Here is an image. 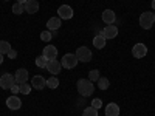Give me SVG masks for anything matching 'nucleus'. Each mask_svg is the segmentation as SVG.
<instances>
[{"label":"nucleus","instance_id":"f257e3e1","mask_svg":"<svg viewBox=\"0 0 155 116\" xmlns=\"http://www.w3.org/2000/svg\"><path fill=\"white\" fill-rule=\"evenodd\" d=\"M76 87H78V93H79L81 96H84V98L92 96L93 92H95V85L90 79H79L78 84H76Z\"/></svg>","mask_w":155,"mask_h":116},{"label":"nucleus","instance_id":"f03ea898","mask_svg":"<svg viewBox=\"0 0 155 116\" xmlns=\"http://www.w3.org/2000/svg\"><path fill=\"white\" fill-rule=\"evenodd\" d=\"M153 22H155V16L152 11H146L140 16V27L143 30H150L153 27Z\"/></svg>","mask_w":155,"mask_h":116},{"label":"nucleus","instance_id":"7ed1b4c3","mask_svg":"<svg viewBox=\"0 0 155 116\" xmlns=\"http://www.w3.org/2000/svg\"><path fill=\"white\" fill-rule=\"evenodd\" d=\"M78 57H76V54H73V53H67V54H64V57H62V60H61V65L65 68V70H71V68H74L76 65H78Z\"/></svg>","mask_w":155,"mask_h":116},{"label":"nucleus","instance_id":"20e7f679","mask_svg":"<svg viewBox=\"0 0 155 116\" xmlns=\"http://www.w3.org/2000/svg\"><path fill=\"white\" fill-rule=\"evenodd\" d=\"M74 54H76V57H78L79 62H88V60H92V56H93L88 47H79L76 50Z\"/></svg>","mask_w":155,"mask_h":116},{"label":"nucleus","instance_id":"39448f33","mask_svg":"<svg viewBox=\"0 0 155 116\" xmlns=\"http://www.w3.org/2000/svg\"><path fill=\"white\" fill-rule=\"evenodd\" d=\"M16 84V77L9 74V73H5L2 74V77H0V87H2L3 90H11V87Z\"/></svg>","mask_w":155,"mask_h":116},{"label":"nucleus","instance_id":"423d86ee","mask_svg":"<svg viewBox=\"0 0 155 116\" xmlns=\"http://www.w3.org/2000/svg\"><path fill=\"white\" fill-rule=\"evenodd\" d=\"M58 14L62 20H68L73 17V8L70 5H61L58 8Z\"/></svg>","mask_w":155,"mask_h":116},{"label":"nucleus","instance_id":"0eeeda50","mask_svg":"<svg viewBox=\"0 0 155 116\" xmlns=\"http://www.w3.org/2000/svg\"><path fill=\"white\" fill-rule=\"evenodd\" d=\"M45 68L51 73V76H56V74L61 73L62 65H61V62H59L58 59H51V60H48V63H47V67H45Z\"/></svg>","mask_w":155,"mask_h":116},{"label":"nucleus","instance_id":"6e6552de","mask_svg":"<svg viewBox=\"0 0 155 116\" xmlns=\"http://www.w3.org/2000/svg\"><path fill=\"white\" fill-rule=\"evenodd\" d=\"M132 54H134V57H137V59L144 57V56L147 54V47H146L144 44H137V45H134Z\"/></svg>","mask_w":155,"mask_h":116},{"label":"nucleus","instance_id":"1a4fd4ad","mask_svg":"<svg viewBox=\"0 0 155 116\" xmlns=\"http://www.w3.org/2000/svg\"><path fill=\"white\" fill-rule=\"evenodd\" d=\"M6 107H8L9 110H19V108L22 107V101H20L16 95H12V96H9V98L6 99Z\"/></svg>","mask_w":155,"mask_h":116},{"label":"nucleus","instance_id":"9d476101","mask_svg":"<svg viewBox=\"0 0 155 116\" xmlns=\"http://www.w3.org/2000/svg\"><path fill=\"white\" fill-rule=\"evenodd\" d=\"M101 17H102V22H104L106 25H113V22L116 19V14H115L113 9H104Z\"/></svg>","mask_w":155,"mask_h":116},{"label":"nucleus","instance_id":"9b49d317","mask_svg":"<svg viewBox=\"0 0 155 116\" xmlns=\"http://www.w3.org/2000/svg\"><path fill=\"white\" fill-rule=\"evenodd\" d=\"M42 56H44L45 59H48V60L56 59V57H58V48H56V47H53V45H47V47L44 48Z\"/></svg>","mask_w":155,"mask_h":116},{"label":"nucleus","instance_id":"f8f14e48","mask_svg":"<svg viewBox=\"0 0 155 116\" xmlns=\"http://www.w3.org/2000/svg\"><path fill=\"white\" fill-rule=\"evenodd\" d=\"M31 87L34 90H42L47 87V79L42 76H34L33 79H31Z\"/></svg>","mask_w":155,"mask_h":116},{"label":"nucleus","instance_id":"ddd939ff","mask_svg":"<svg viewBox=\"0 0 155 116\" xmlns=\"http://www.w3.org/2000/svg\"><path fill=\"white\" fill-rule=\"evenodd\" d=\"M61 25H62V19L61 17H51L47 22V28H48V31L53 33V31H56V30L61 28Z\"/></svg>","mask_w":155,"mask_h":116},{"label":"nucleus","instance_id":"4468645a","mask_svg":"<svg viewBox=\"0 0 155 116\" xmlns=\"http://www.w3.org/2000/svg\"><path fill=\"white\" fill-rule=\"evenodd\" d=\"M101 34L104 36L106 39H115L116 36H118V28H116L115 25H107V27L102 30Z\"/></svg>","mask_w":155,"mask_h":116},{"label":"nucleus","instance_id":"2eb2a0df","mask_svg":"<svg viewBox=\"0 0 155 116\" xmlns=\"http://www.w3.org/2000/svg\"><path fill=\"white\" fill-rule=\"evenodd\" d=\"M16 82L20 85V84H25V82H28V70H25V68H19L16 71Z\"/></svg>","mask_w":155,"mask_h":116},{"label":"nucleus","instance_id":"dca6fc26","mask_svg":"<svg viewBox=\"0 0 155 116\" xmlns=\"http://www.w3.org/2000/svg\"><path fill=\"white\" fill-rule=\"evenodd\" d=\"M23 8H25V12H28V14H34V12L39 11V2H37V0H28L27 3H23Z\"/></svg>","mask_w":155,"mask_h":116},{"label":"nucleus","instance_id":"f3484780","mask_svg":"<svg viewBox=\"0 0 155 116\" xmlns=\"http://www.w3.org/2000/svg\"><path fill=\"white\" fill-rule=\"evenodd\" d=\"M106 116H120V107L115 102H110V104L106 105Z\"/></svg>","mask_w":155,"mask_h":116},{"label":"nucleus","instance_id":"a211bd4d","mask_svg":"<svg viewBox=\"0 0 155 116\" xmlns=\"http://www.w3.org/2000/svg\"><path fill=\"white\" fill-rule=\"evenodd\" d=\"M106 40H107V39L102 36V34H96L93 37V47H96L98 50H102V48L106 47Z\"/></svg>","mask_w":155,"mask_h":116},{"label":"nucleus","instance_id":"6ab92c4d","mask_svg":"<svg viewBox=\"0 0 155 116\" xmlns=\"http://www.w3.org/2000/svg\"><path fill=\"white\" fill-rule=\"evenodd\" d=\"M12 50V47H11V44L9 42H6V40H0V54H8L9 51Z\"/></svg>","mask_w":155,"mask_h":116},{"label":"nucleus","instance_id":"aec40b11","mask_svg":"<svg viewBox=\"0 0 155 116\" xmlns=\"http://www.w3.org/2000/svg\"><path fill=\"white\" fill-rule=\"evenodd\" d=\"M47 87H48V88H51V90L58 88V87H59V79H58L56 76H51L50 79H47Z\"/></svg>","mask_w":155,"mask_h":116},{"label":"nucleus","instance_id":"412c9836","mask_svg":"<svg viewBox=\"0 0 155 116\" xmlns=\"http://www.w3.org/2000/svg\"><path fill=\"white\" fill-rule=\"evenodd\" d=\"M96 82H98V88L99 90H107L109 85H110V81L107 79V77H99Z\"/></svg>","mask_w":155,"mask_h":116},{"label":"nucleus","instance_id":"4be33fe9","mask_svg":"<svg viewBox=\"0 0 155 116\" xmlns=\"http://www.w3.org/2000/svg\"><path fill=\"white\" fill-rule=\"evenodd\" d=\"M82 116H98V110L95 108V107H87V108H84V111H82Z\"/></svg>","mask_w":155,"mask_h":116},{"label":"nucleus","instance_id":"5701e85b","mask_svg":"<svg viewBox=\"0 0 155 116\" xmlns=\"http://www.w3.org/2000/svg\"><path fill=\"white\" fill-rule=\"evenodd\" d=\"M47 63H48V59H45L44 56H37V57H36V65H37L39 68H45Z\"/></svg>","mask_w":155,"mask_h":116},{"label":"nucleus","instance_id":"b1692460","mask_svg":"<svg viewBox=\"0 0 155 116\" xmlns=\"http://www.w3.org/2000/svg\"><path fill=\"white\" fill-rule=\"evenodd\" d=\"M31 88H33V87H31V85H28L27 82H25V84H20V85H19V90H20V93H22V95H27V96L30 95Z\"/></svg>","mask_w":155,"mask_h":116},{"label":"nucleus","instance_id":"393cba45","mask_svg":"<svg viewBox=\"0 0 155 116\" xmlns=\"http://www.w3.org/2000/svg\"><path fill=\"white\" fill-rule=\"evenodd\" d=\"M12 12H14L16 16H19V14H22V12H25V8H23V5L22 3H14L12 5Z\"/></svg>","mask_w":155,"mask_h":116},{"label":"nucleus","instance_id":"a878e982","mask_svg":"<svg viewBox=\"0 0 155 116\" xmlns=\"http://www.w3.org/2000/svg\"><path fill=\"white\" fill-rule=\"evenodd\" d=\"M51 39H53V33H51V31H42L41 33V40H44V42H50L51 40Z\"/></svg>","mask_w":155,"mask_h":116},{"label":"nucleus","instance_id":"bb28decb","mask_svg":"<svg viewBox=\"0 0 155 116\" xmlns=\"http://www.w3.org/2000/svg\"><path fill=\"white\" fill-rule=\"evenodd\" d=\"M99 71L98 70H92V71H88V79L92 81V82H96L98 79H99Z\"/></svg>","mask_w":155,"mask_h":116},{"label":"nucleus","instance_id":"cd10ccee","mask_svg":"<svg viewBox=\"0 0 155 116\" xmlns=\"http://www.w3.org/2000/svg\"><path fill=\"white\" fill-rule=\"evenodd\" d=\"M92 107H95L96 110L102 108V101H101V99H98V98H96V99H93V101H92Z\"/></svg>","mask_w":155,"mask_h":116},{"label":"nucleus","instance_id":"c85d7f7f","mask_svg":"<svg viewBox=\"0 0 155 116\" xmlns=\"http://www.w3.org/2000/svg\"><path fill=\"white\" fill-rule=\"evenodd\" d=\"M11 92H12V95H17V93H20V90H19V85H12L11 87Z\"/></svg>","mask_w":155,"mask_h":116},{"label":"nucleus","instance_id":"c756f323","mask_svg":"<svg viewBox=\"0 0 155 116\" xmlns=\"http://www.w3.org/2000/svg\"><path fill=\"white\" fill-rule=\"evenodd\" d=\"M8 56H9L11 59H16V56H17V51H16V50H11L9 53H8Z\"/></svg>","mask_w":155,"mask_h":116},{"label":"nucleus","instance_id":"7c9ffc66","mask_svg":"<svg viewBox=\"0 0 155 116\" xmlns=\"http://www.w3.org/2000/svg\"><path fill=\"white\" fill-rule=\"evenodd\" d=\"M16 2H17V3H22V5H23V3H27L28 0H16Z\"/></svg>","mask_w":155,"mask_h":116},{"label":"nucleus","instance_id":"2f4dec72","mask_svg":"<svg viewBox=\"0 0 155 116\" xmlns=\"http://www.w3.org/2000/svg\"><path fill=\"white\" fill-rule=\"evenodd\" d=\"M3 63V54H0V65Z\"/></svg>","mask_w":155,"mask_h":116},{"label":"nucleus","instance_id":"473e14b6","mask_svg":"<svg viewBox=\"0 0 155 116\" xmlns=\"http://www.w3.org/2000/svg\"><path fill=\"white\" fill-rule=\"evenodd\" d=\"M152 9H155V0H152Z\"/></svg>","mask_w":155,"mask_h":116},{"label":"nucleus","instance_id":"72a5a7b5","mask_svg":"<svg viewBox=\"0 0 155 116\" xmlns=\"http://www.w3.org/2000/svg\"><path fill=\"white\" fill-rule=\"evenodd\" d=\"M5 2H8V0H5Z\"/></svg>","mask_w":155,"mask_h":116}]
</instances>
